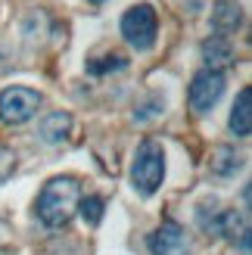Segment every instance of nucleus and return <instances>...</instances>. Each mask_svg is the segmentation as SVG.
Masks as SVG:
<instances>
[{
  "label": "nucleus",
  "mask_w": 252,
  "mask_h": 255,
  "mask_svg": "<svg viewBox=\"0 0 252 255\" xmlns=\"http://www.w3.org/2000/svg\"><path fill=\"white\" fill-rule=\"evenodd\" d=\"M128 66V59L119 56V53H106V56H94L87 59V72L91 75H109V72H122Z\"/></svg>",
  "instance_id": "nucleus-13"
},
{
  "label": "nucleus",
  "mask_w": 252,
  "mask_h": 255,
  "mask_svg": "<svg viewBox=\"0 0 252 255\" xmlns=\"http://www.w3.org/2000/svg\"><path fill=\"white\" fill-rule=\"evenodd\" d=\"M243 165V156H237V149L231 146H218L215 152H212V162H209V168L212 174H218V177H231L237 168Z\"/></svg>",
  "instance_id": "nucleus-12"
},
{
  "label": "nucleus",
  "mask_w": 252,
  "mask_h": 255,
  "mask_svg": "<svg viewBox=\"0 0 252 255\" xmlns=\"http://www.w3.org/2000/svg\"><path fill=\"white\" fill-rule=\"evenodd\" d=\"M78 199H81V184L78 177H53L47 181L41 196H37V218H41L47 227H66L72 221L75 209H78Z\"/></svg>",
  "instance_id": "nucleus-1"
},
{
  "label": "nucleus",
  "mask_w": 252,
  "mask_h": 255,
  "mask_svg": "<svg viewBox=\"0 0 252 255\" xmlns=\"http://www.w3.org/2000/svg\"><path fill=\"white\" fill-rule=\"evenodd\" d=\"M215 234H221L224 240H231V243H237V240H240L243 249L249 246V224H246L243 215H237V212H218Z\"/></svg>",
  "instance_id": "nucleus-8"
},
{
  "label": "nucleus",
  "mask_w": 252,
  "mask_h": 255,
  "mask_svg": "<svg viewBox=\"0 0 252 255\" xmlns=\"http://www.w3.org/2000/svg\"><path fill=\"white\" fill-rule=\"evenodd\" d=\"M12 171H16V152L6 143H0V184H6Z\"/></svg>",
  "instance_id": "nucleus-15"
},
{
  "label": "nucleus",
  "mask_w": 252,
  "mask_h": 255,
  "mask_svg": "<svg viewBox=\"0 0 252 255\" xmlns=\"http://www.w3.org/2000/svg\"><path fill=\"white\" fill-rule=\"evenodd\" d=\"M41 109V94L31 87H6L0 94V122L3 125H25Z\"/></svg>",
  "instance_id": "nucleus-4"
},
{
  "label": "nucleus",
  "mask_w": 252,
  "mask_h": 255,
  "mask_svg": "<svg viewBox=\"0 0 252 255\" xmlns=\"http://www.w3.org/2000/svg\"><path fill=\"white\" fill-rule=\"evenodd\" d=\"M91 3H106V0H91Z\"/></svg>",
  "instance_id": "nucleus-16"
},
{
  "label": "nucleus",
  "mask_w": 252,
  "mask_h": 255,
  "mask_svg": "<svg viewBox=\"0 0 252 255\" xmlns=\"http://www.w3.org/2000/svg\"><path fill=\"white\" fill-rule=\"evenodd\" d=\"M156 31H159V19L149 3H137L122 16V34L134 50H149L156 44Z\"/></svg>",
  "instance_id": "nucleus-3"
},
{
  "label": "nucleus",
  "mask_w": 252,
  "mask_h": 255,
  "mask_svg": "<svg viewBox=\"0 0 252 255\" xmlns=\"http://www.w3.org/2000/svg\"><path fill=\"white\" fill-rule=\"evenodd\" d=\"M231 131L237 137H249L252 134V87H243L234 100L231 109Z\"/></svg>",
  "instance_id": "nucleus-6"
},
{
  "label": "nucleus",
  "mask_w": 252,
  "mask_h": 255,
  "mask_svg": "<svg viewBox=\"0 0 252 255\" xmlns=\"http://www.w3.org/2000/svg\"><path fill=\"white\" fill-rule=\"evenodd\" d=\"M243 22V12H240V3L237 0H218L215 9H212V25L215 31H237Z\"/></svg>",
  "instance_id": "nucleus-11"
},
{
  "label": "nucleus",
  "mask_w": 252,
  "mask_h": 255,
  "mask_svg": "<svg viewBox=\"0 0 252 255\" xmlns=\"http://www.w3.org/2000/svg\"><path fill=\"white\" fill-rule=\"evenodd\" d=\"M181 246H184V231L174 221H165L153 237H149V252L153 255H174Z\"/></svg>",
  "instance_id": "nucleus-7"
},
{
  "label": "nucleus",
  "mask_w": 252,
  "mask_h": 255,
  "mask_svg": "<svg viewBox=\"0 0 252 255\" xmlns=\"http://www.w3.org/2000/svg\"><path fill=\"white\" fill-rule=\"evenodd\" d=\"M69 131H72V116L69 112H50V116H44V122H41V128H37V134H41V140L44 143H62V140L69 137Z\"/></svg>",
  "instance_id": "nucleus-9"
},
{
  "label": "nucleus",
  "mask_w": 252,
  "mask_h": 255,
  "mask_svg": "<svg viewBox=\"0 0 252 255\" xmlns=\"http://www.w3.org/2000/svg\"><path fill=\"white\" fill-rule=\"evenodd\" d=\"M165 177V152L156 140H143L131 162V184L140 196H153Z\"/></svg>",
  "instance_id": "nucleus-2"
},
{
  "label": "nucleus",
  "mask_w": 252,
  "mask_h": 255,
  "mask_svg": "<svg viewBox=\"0 0 252 255\" xmlns=\"http://www.w3.org/2000/svg\"><path fill=\"white\" fill-rule=\"evenodd\" d=\"M221 94H224V72L203 69V72L193 75V81H190V106L196 112H209L221 100Z\"/></svg>",
  "instance_id": "nucleus-5"
},
{
  "label": "nucleus",
  "mask_w": 252,
  "mask_h": 255,
  "mask_svg": "<svg viewBox=\"0 0 252 255\" xmlns=\"http://www.w3.org/2000/svg\"><path fill=\"white\" fill-rule=\"evenodd\" d=\"M203 59H206V69L221 72L234 62V47L224 41V37H209L203 44Z\"/></svg>",
  "instance_id": "nucleus-10"
},
{
  "label": "nucleus",
  "mask_w": 252,
  "mask_h": 255,
  "mask_svg": "<svg viewBox=\"0 0 252 255\" xmlns=\"http://www.w3.org/2000/svg\"><path fill=\"white\" fill-rule=\"evenodd\" d=\"M81 215H84L87 224H100V221H103V199H100V196L81 199Z\"/></svg>",
  "instance_id": "nucleus-14"
}]
</instances>
